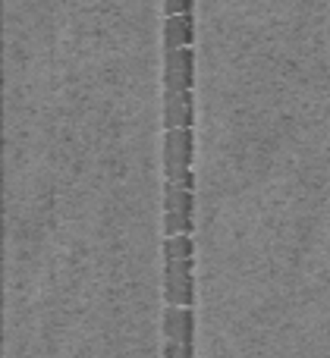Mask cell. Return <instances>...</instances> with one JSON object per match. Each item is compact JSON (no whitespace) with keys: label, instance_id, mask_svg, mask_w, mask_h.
<instances>
[{"label":"cell","instance_id":"cell-1","mask_svg":"<svg viewBox=\"0 0 330 358\" xmlns=\"http://www.w3.org/2000/svg\"><path fill=\"white\" fill-rule=\"evenodd\" d=\"M164 255H167V305L173 308H192L195 299V280H192V255H195V242L189 233L164 239Z\"/></svg>","mask_w":330,"mask_h":358},{"label":"cell","instance_id":"cell-2","mask_svg":"<svg viewBox=\"0 0 330 358\" xmlns=\"http://www.w3.org/2000/svg\"><path fill=\"white\" fill-rule=\"evenodd\" d=\"M195 148L192 129H170L164 136V167H167V182H180L182 173H189Z\"/></svg>","mask_w":330,"mask_h":358},{"label":"cell","instance_id":"cell-3","mask_svg":"<svg viewBox=\"0 0 330 358\" xmlns=\"http://www.w3.org/2000/svg\"><path fill=\"white\" fill-rule=\"evenodd\" d=\"M192 110H195V101H192V88L180 94H164V123L170 129H192Z\"/></svg>","mask_w":330,"mask_h":358},{"label":"cell","instance_id":"cell-4","mask_svg":"<svg viewBox=\"0 0 330 358\" xmlns=\"http://www.w3.org/2000/svg\"><path fill=\"white\" fill-rule=\"evenodd\" d=\"M192 35H195L192 13H182V16H167V19H164V44H167V50L192 48Z\"/></svg>","mask_w":330,"mask_h":358},{"label":"cell","instance_id":"cell-5","mask_svg":"<svg viewBox=\"0 0 330 358\" xmlns=\"http://www.w3.org/2000/svg\"><path fill=\"white\" fill-rule=\"evenodd\" d=\"M164 208H167V214H180L182 220H186L189 233H192V210H195V195L189 189H182L180 182H167V189H164Z\"/></svg>","mask_w":330,"mask_h":358},{"label":"cell","instance_id":"cell-6","mask_svg":"<svg viewBox=\"0 0 330 358\" xmlns=\"http://www.w3.org/2000/svg\"><path fill=\"white\" fill-rule=\"evenodd\" d=\"M167 16H182V13H192V0H167L164 3Z\"/></svg>","mask_w":330,"mask_h":358},{"label":"cell","instance_id":"cell-7","mask_svg":"<svg viewBox=\"0 0 330 358\" xmlns=\"http://www.w3.org/2000/svg\"><path fill=\"white\" fill-rule=\"evenodd\" d=\"M164 358H182V343L180 340H167V346H164Z\"/></svg>","mask_w":330,"mask_h":358}]
</instances>
